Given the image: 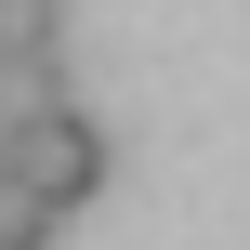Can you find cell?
Returning <instances> with one entry per match:
<instances>
[{"label":"cell","mask_w":250,"mask_h":250,"mask_svg":"<svg viewBox=\"0 0 250 250\" xmlns=\"http://www.w3.org/2000/svg\"><path fill=\"white\" fill-rule=\"evenodd\" d=\"M0 119H13V40H0Z\"/></svg>","instance_id":"obj_4"},{"label":"cell","mask_w":250,"mask_h":250,"mask_svg":"<svg viewBox=\"0 0 250 250\" xmlns=\"http://www.w3.org/2000/svg\"><path fill=\"white\" fill-rule=\"evenodd\" d=\"M0 40L13 53H66V0H0Z\"/></svg>","instance_id":"obj_3"},{"label":"cell","mask_w":250,"mask_h":250,"mask_svg":"<svg viewBox=\"0 0 250 250\" xmlns=\"http://www.w3.org/2000/svg\"><path fill=\"white\" fill-rule=\"evenodd\" d=\"M13 171H26L40 198H66V211H92V198H105V132H92V105L13 119Z\"/></svg>","instance_id":"obj_1"},{"label":"cell","mask_w":250,"mask_h":250,"mask_svg":"<svg viewBox=\"0 0 250 250\" xmlns=\"http://www.w3.org/2000/svg\"><path fill=\"white\" fill-rule=\"evenodd\" d=\"M53 224H66V198H40V185L0 158V250H53Z\"/></svg>","instance_id":"obj_2"}]
</instances>
